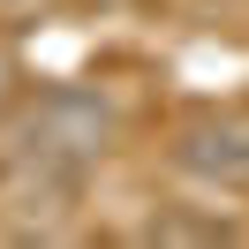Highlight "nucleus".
Returning a JSON list of instances; mask_svg holds the SVG:
<instances>
[{"instance_id": "nucleus-1", "label": "nucleus", "mask_w": 249, "mask_h": 249, "mask_svg": "<svg viewBox=\"0 0 249 249\" xmlns=\"http://www.w3.org/2000/svg\"><path fill=\"white\" fill-rule=\"evenodd\" d=\"M113 106L98 91H83V83H61V91H46L31 106V143H23V159H61V166H91V159L113 151Z\"/></svg>"}, {"instance_id": "nucleus-2", "label": "nucleus", "mask_w": 249, "mask_h": 249, "mask_svg": "<svg viewBox=\"0 0 249 249\" xmlns=\"http://www.w3.org/2000/svg\"><path fill=\"white\" fill-rule=\"evenodd\" d=\"M174 166L196 174L204 189H249V113H234V106L189 113L174 136Z\"/></svg>"}, {"instance_id": "nucleus-3", "label": "nucleus", "mask_w": 249, "mask_h": 249, "mask_svg": "<svg viewBox=\"0 0 249 249\" xmlns=\"http://www.w3.org/2000/svg\"><path fill=\"white\" fill-rule=\"evenodd\" d=\"M16 98H23V68H16V53L0 46V121L16 113Z\"/></svg>"}, {"instance_id": "nucleus-4", "label": "nucleus", "mask_w": 249, "mask_h": 249, "mask_svg": "<svg viewBox=\"0 0 249 249\" xmlns=\"http://www.w3.org/2000/svg\"><path fill=\"white\" fill-rule=\"evenodd\" d=\"M16 8H38V0H0V16H16Z\"/></svg>"}]
</instances>
